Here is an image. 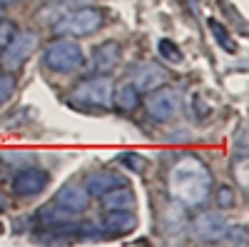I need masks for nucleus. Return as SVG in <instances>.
<instances>
[{
	"instance_id": "ddd939ff",
	"label": "nucleus",
	"mask_w": 249,
	"mask_h": 247,
	"mask_svg": "<svg viewBox=\"0 0 249 247\" xmlns=\"http://www.w3.org/2000/svg\"><path fill=\"white\" fill-rule=\"evenodd\" d=\"M120 185H124V177H122L120 172H112V170H97V172L88 175V180H85V190H88L90 195L100 197V195H105V192L112 190V188H120Z\"/></svg>"
},
{
	"instance_id": "7ed1b4c3",
	"label": "nucleus",
	"mask_w": 249,
	"mask_h": 247,
	"mask_svg": "<svg viewBox=\"0 0 249 247\" xmlns=\"http://www.w3.org/2000/svg\"><path fill=\"white\" fill-rule=\"evenodd\" d=\"M102 25H105V10L97 5H80L62 15L53 25V30L65 38H80V35L97 33Z\"/></svg>"
},
{
	"instance_id": "9d476101",
	"label": "nucleus",
	"mask_w": 249,
	"mask_h": 247,
	"mask_svg": "<svg viewBox=\"0 0 249 247\" xmlns=\"http://www.w3.org/2000/svg\"><path fill=\"white\" fill-rule=\"evenodd\" d=\"M97 225H100L102 237H122V235H130L137 228V217L130 215V210H112Z\"/></svg>"
},
{
	"instance_id": "20e7f679",
	"label": "nucleus",
	"mask_w": 249,
	"mask_h": 247,
	"mask_svg": "<svg viewBox=\"0 0 249 247\" xmlns=\"http://www.w3.org/2000/svg\"><path fill=\"white\" fill-rule=\"evenodd\" d=\"M112 95H115V82L107 73H95L92 77L80 80L70 93L72 102H85L90 108L107 110L112 108Z\"/></svg>"
},
{
	"instance_id": "a211bd4d",
	"label": "nucleus",
	"mask_w": 249,
	"mask_h": 247,
	"mask_svg": "<svg viewBox=\"0 0 249 247\" xmlns=\"http://www.w3.org/2000/svg\"><path fill=\"white\" fill-rule=\"evenodd\" d=\"M160 55L164 60H170V63H175V65L184 60L182 50L177 48V43H172V40H160Z\"/></svg>"
},
{
	"instance_id": "4be33fe9",
	"label": "nucleus",
	"mask_w": 249,
	"mask_h": 247,
	"mask_svg": "<svg viewBox=\"0 0 249 247\" xmlns=\"http://www.w3.org/2000/svg\"><path fill=\"white\" fill-rule=\"evenodd\" d=\"M217 205H219L222 210L234 208V190H232V185H219V190H217Z\"/></svg>"
},
{
	"instance_id": "6e6552de",
	"label": "nucleus",
	"mask_w": 249,
	"mask_h": 247,
	"mask_svg": "<svg viewBox=\"0 0 249 247\" xmlns=\"http://www.w3.org/2000/svg\"><path fill=\"white\" fill-rule=\"evenodd\" d=\"M53 205L57 210H62L65 215L75 217L80 212H85L88 210V205H90V192L85 190V185H77V182H70V185H62V188L57 190Z\"/></svg>"
},
{
	"instance_id": "aec40b11",
	"label": "nucleus",
	"mask_w": 249,
	"mask_h": 247,
	"mask_svg": "<svg viewBox=\"0 0 249 247\" xmlns=\"http://www.w3.org/2000/svg\"><path fill=\"white\" fill-rule=\"evenodd\" d=\"M15 93V77L10 75V70L0 73V105L10 100V95Z\"/></svg>"
},
{
	"instance_id": "f8f14e48",
	"label": "nucleus",
	"mask_w": 249,
	"mask_h": 247,
	"mask_svg": "<svg viewBox=\"0 0 249 247\" xmlns=\"http://www.w3.org/2000/svg\"><path fill=\"white\" fill-rule=\"evenodd\" d=\"M122 60V48L120 43H115V40H107V43H100L95 50H92V70L95 73H112Z\"/></svg>"
},
{
	"instance_id": "4468645a",
	"label": "nucleus",
	"mask_w": 249,
	"mask_h": 247,
	"mask_svg": "<svg viewBox=\"0 0 249 247\" xmlns=\"http://www.w3.org/2000/svg\"><path fill=\"white\" fill-rule=\"evenodd\" d=\"M102 200V210L112 212V210H132L135 208V192L127 185H120V188L107 190L105 195H100Z\"/></svg>"
},
{
	"instance_id": "f3484780",
	"label": "nucleus",
	"mask_w": 249,
	"mask_h": 247,
	"mask_svg": "<svg viewBox=\"0 0 249 247\" xmlns=\"http://www.w3.org/2000/svg\"><path fill=\"white\" fill-rule=\"evenodd\" d=\"M219 240H224L227 245H249V232L244 225H227Z\"/></svg>"
},
{
	"instance_id": "f03ea898",
	"label": "nucleus",
	"mask_w": 249,
	"mask_h": 247,
	"mask_svg": "<svg viewBox=\"0 0 249 247\" xmlns=\"http://www.w3.org/2000/svg\"><path fill=\"white\" fill-rule=\"evenodd\" d=\"M43 63L48 70H53L57 75H72L85 65V53H82L80 43H75L72 38L60 35L57 40H53L45 48Z\"/></svg>"
},
{
	"instance_id": "f257e3e1",
	"label": "nucleus",
	"mask_w": 249,
	"mask_h": 247,
	"mask_svg": "<svg viewBox=\"0 0 249 247\" xmlns=\"http://www.w3.org/2000/svg\"><path fill=\"white\" fill-rule=\"evenodd\" d=\"M212 172L210 168L195 155H187L175 162L167 175V190L172 200L184 210H197L207 202L212 192Z\"/></svg>"
},
{
	"instance_id": "1a4fd4ad",
	"label": "nucleus",
	"mask_w": 249,
	"mask_h": 247,
	"mask_svg": "<svg viewBox=\"0 0 249 247\" xmlns=\"http://www.w3.org/2000/svg\"><path fill=\"white\" fill-rule=\"evenodd\" d=\"M227 222L219 212H199L195 220H192V237L199 240V242H212V240H219L222 232L227 230Z\"/></svg>"
},
{
	"instance_id": "2eb2a0df",
	"label": "nucleus",
	"mask_w": 249,
	"mask_h": 247,
	"mask_svg": "<svg viewBox=\"0 0 249 247\" xmlns=\"http://www.w3.org/2000/svg\"><path fill=\"white\" fill-rule=\"evenodd\" d=\"M112 105H117V110H122V113L137 110V105H140V90L132 85V82H124V85H120V88L115 90Z\"/></svg>"
},
{
	"instance_id": "5701e85b",
	"label": "nucleus",
	"mask_w": 249,
	"mask_h": 247,
	"mask_svg": "<svg viewBox=\"0 0 249 247\" xmlns=\"http://www.w3.org/2000/svg\"><path fill=\"white\" fill-rule=\"evenodd\" d=\"M13 3H18V0H0V8H5V5H13Z\"/></svg>"
},
{
	"instance_id": "39448f33",
	"label": "nucleus",
	"mask_w": 249,
	"mask_h": 247,
	"mask_svg": "<svg viewBox=\"0 0 249 247\" xmlns=\"http://www.w3.org/2000/svg\"><path fill=\"white\" fill-rule=\"evenodd\" d=\"M37 48V35L33 30H18L13 35V40L5 45V50L0 53V60H3L5 70H18L25 65V60L35 53Z\"/></svg>"
},
{
	"instance_id": "6ab92c4d",
	"label": "nucleus",
	"mask_w": 249,
	"mask_h": 247,
	"mask_svg": "<svg viewBox=\"0 0 249 247\" xmlns=\"http://www.w3.org/2000/svg\"><path fill=\"white\" fill-rule=\"evenodd\" d=\"M117 162L122 165V168H127L130 172H142L144 170V157H140L137 152H122L117 157Z\"/></svg>"
},
{
	"instance_id": "9b49d317",
	"label": "nucleus",
	"mask_w": 249,
	"mask_h": 247,
	"mask_svg": "<svg viewBox=\"0 0 249 247\" xmlns=\"http://www.w3.org/2000/svg\"><path fill=\"white\" fill-rule=\"evenodd\" d=\"M130 82L140 93H152V90L162 88L164 82H167V73H164V68H160L155 63H144V65L135 68Z\"/></svg>"
},
{
	"instance_id": "412c9836",
	"label": "nucleus",
	"mask_w": 249,
	"mask_h": 247,
	"mask_svg": "<svg viewBox=\"0 0 249 247\" xmlns=\"http://www.w3.org/2000/svg\"><path fill=\"white\" fill-rule=\"evenodd\" d=\"M18 33V25L13 20H0V53L5 50V45L13 40V35Z\"/></svg>"
},
{
	"instance_id": "dca6fc26",
	"label": "nucleus",
	"mask_w": 249,
	"mask_h": 247,
	"mask_svg": "<svg viewBox=\"0 0 249 247\" xmlns=\"http://www.w3.org/2000/svg\"><path fill=\"white\" fill-rule=\"evenodd\" d=\"M207 25H210V30H212V35H214V40H217V43L224 48V50H230V53H234L237 50V45H234V40L230 38V33H227V28L219 23V20H214V18H210V23H207Z\"/></svg>"
},
{
	"instance_id": "0eeeda50",
	"label": "nucleus",
	"mask_w": 249,
	"mask_h": 247,
	"mask_svg": "<svg viewBox=\"0 0 249 247\" xmlns=\"http://www.w3.org/2000/svg\"><path fill=\"white\" fill-rule=\"evenodd\" d=\"M50 185V172L43 168H23L13 177V195L18 197H37Z\"/></svg>"
},
{
	"instance_id": "423d86ee",
	"label": "nucleus",
	"mask_w": 249,
	"mask_h": 247,
	"mask_svg": "<svg viewBox=\"0 0 249 247\" xmlns=\"http://www.w3.org/2000/svg\"><path fill=\"white\" fill-rule=\"evenodd\" d=\"M144 108H147V115L150 117L164 122V120H172L179 113L182 97H179V93L175 88H164L162 85V88H157V90L150 93L147 102H144Z\"/></svg>"
}]
</instances>
